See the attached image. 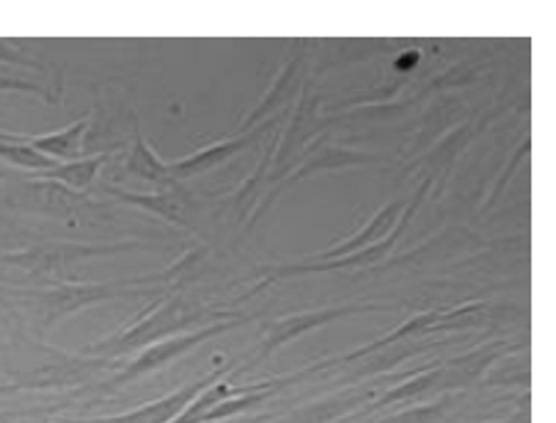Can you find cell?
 <instances>
[{
	"label": "cell",
	"mask_w": 556,
	"mask_h": 423,
	"mask_svg": "<svg viewBox=\"0 0 556 423\" xmlns=\"http://www.w3.org/2000/svg\"><path fill=\"white\" fill-rule=\"evenodd\" d=\"M0 158L8 163L27 165V168H45V165H50V161H45L42 155H37V151L33 149H25V145L17 143H5L3 133H0Z\"/></svg>",
	"instance_id": "cell-2"
},
{
	"label": "cell",
	"mask_w": 556,
	"mask_h": 423,
	"mask_svg": "<svg viewBox=\"0 0 556 423\" xmlns=\"http://www.w3.org/2000/svg\"><path fill=\"white\" fill-rule=\"evenodd\" d=\"M97 165H99V163H94V161H87V163H74V165H64V168L54 170V175H58L60 180L70 182V185H74V188H81V185H87V182L91 180V175H94Z\"/></svg>",
	"instance_id": "cell-3"
},
{
	"label": "cell",
	"mask_w": 556,
	"mask_h": 423,
	"mask_svg": "<svg viewBox=\"0 0 556 423\" xmlns=\"http://www.w3.org/2000/svg\"><path fill=\"white\" fill-rule=\"evenodd\" d=\"M85 126L87 124L81 121L77 126H70L67 131H62V133L35 138V149L52 153V155H60V158H64V155H72L79 149V138H81V131H85Z\"/></svg>",
	"instance_id": "cell-1"
}]
</instances>
